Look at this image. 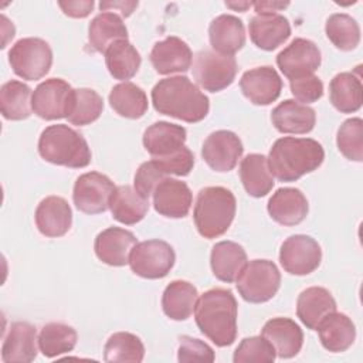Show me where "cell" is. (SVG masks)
Wrapping results in <instances>:
<instances>
[{"instance_id": "cell-1", "label": "cell", "mask_w": 363, "mask_h": 363, "mask_svg": "<svg viewBox=\"0 0 363 363\" xmlns=\"http://www.w3.org/2000/svg\"><path fill=\"white\" fill-rule=\"evenodd\" d=\"M187 132L183 126L159 121L143 133V146L152 162L166 174L187 176L194 166V156L184 145Z\"/></svg>"}, {"instance_id": "cell-2", "label": "cell", "mask_w": 363, "mask_h": 363, "mask_svg": "<svg viewBox=\"0 0 363 363\" xmlns=\"http://www.w3.org/2000/svg\"><path fill=\"white\" fill-rule=\"evenodd\" d=\"M152 104L159 113L189 123L203 121L210 109L208 98L184 75L160 79L152 89Z\"/></svg>"}, {"instance_id": "cell-3", "label": "cell", "mask_w": 363, "mask_h": 363, "mask_svg": "<svg viewBox=\"0 0 363 363\" xmlns=\"http://www.w3.org/2000/svg\"><path fill=\"white\" fill-rule=\"evenodd\" d=\"M237 301L230 289L213 288L199 296L194 319L200 332L216 346L225 347L237 337Z\"/></svg>"}, {"instance_id": "cell-4", "label": "cell", "mask_w": 363, "mask_h": 363, "mask_svg": "<svg viewBox=\"0 0 363 363\" xmlns=\"http://www.w3.org/2000/svg\"><path fill=\"white\" fill-rule=\"evenodd\" d=\"M267 159L272 176L291 183L316 170L323 163L325 150L315 139L285 136L275 140Z\"/></svg>"}, {"instance_id": "cell-5", "label": "cell", "mask_w": 363, "mask_h": 363, "mask_svg": "<svg viewBox=\"0 0 363 363\" xmlns=\"http://www.w3.org/2000/svg\"><path fill=\"white\" fill-rule=\"evenodd\" d=\"M237 201L231 190L221 186H208L199 191L193 220L199 234L207 240L223 235L231 225Z\"/></svg>"}, {"instance_id": "cell-6", "label": "cell", "mask_w": 363, "mask_h": 363, "mask_svg": "<svg viewBox=\"0 0 363 363\" xmlns=\"http://www.w3.org/2000/svg\"><path fill=\"white\" fill-rule=\"evenodd\" d=\"M40 156L52 164L82 169L91 163V149L85 138L68 125H51L38 139Z\"/></svg>"}, {"instance_id": "cell-7", "label": "cell", "mask_w": 363, "mask_h": 363, "mask_svg": "<svg viewBox=\"0 0 363 363\" xmlns=\"http://www.w3.org/2000/svg\"><path fill=\"white\" fill-rule=\"evenodd\" d=\"M235 282L244 301L250 303H264L272 299L278 292L281 272L269 259H252L247 262Z\"/></svg>"}, {"instance_id": "cell-8", "label": "cell", "mask_w": 363, "mask_h": 363, "mask_svg": "<svg viewBox=\"0 0 363 363\" xmlns=\"http://www.w3.org/2000/svg\"><path fill=\"white\" fill-rule=\"evenodd\" d=\"M9 62L13 72L20 78L37 81L48 74L52 65V51L45 40L26 37L10 48Z\"/></svg>"}, {"instance_id": "cell-9", "label": "cell", "mask_w": 363, "mask_h": 363, "mask_svg": "<svg viewBox=\"0 0 363 363\" xmlns=\"http://www.w3.org/2000/svg\"><path fill=\"white\" fill-rule=\"evenodd\" d=\"M237 61L214 50H200L193 58V77L206 91L218 92L230 86L237 75Z\"/></svg>"}, {"instance_id": "cell-10", "label": "cell", "mask_w": 363, "mask_h": 363, "mask_svg": "<svg viewBox=\"0 0 363 363\" xmlns=\"http://www.w3.org/2000/svg\"><path fill=\"white\" fill-rule=\"evenodd\" d=\"M176 254L173 247L163 240L138 242L129 255V267L133 274L146 279L166 277L173 268Z\"/></svg>"}, {"instance_id": "cell-11", "label": "cell", "mask_w": 363, "mask_h": 363, "mask_svg": "<svg viewBox=\"0 0 363 363\" xmlns=\"http://www.w3.org/2000/svg\"><path fill=\"white\" fill-rule=\"evenodd\" d=\"M115 189L113 182L108 176L99 172H88L75 180L72 200L79 211L99 214L109 208V200Z\"/></svg>"}, {"instance_id": "cell-12", "label": "cell", "mask_w": 363, "mask_h": 363, "mask_svg": "<svg viewBox=\"0 0 363 363\" xmlns=\"http://www.w3.org/2000/svg\"><path fill=\"white\" fill-rule=\"evenodd\" d=\"M320 245L309 235H291L281 245L279 262L291 275H308L320 265Z\"/></svg>"}, {"instance_id": "cell-13", "label": "cell", "mask_w": 363, "mask_h": 363, "mask_svg": "<svg viewBox=\"0 0 363 363\" xmlns=\"http://www.w3.org/2000/svg\"><path fill=\"white\" fill-rule=\"evenodd\" d=\"M72 89L74 88L61 78L43 81L33 92V112L45 121L67 118Z\"/></svg>"}, {"instance_id": "cell-14", "label": "cell", "mask_w": 363, "mask_h": 363, "mask_svg": "<svg viewBox=\"0 0 363 363\" xmlns=\"http://www.w3.org/2000/svg\"><path fill=\"white\" fill-rule=\"evenodd\" d=\"M320 50L306 38H295L277 55V65L291 81L312 75L320 67Z\"/></svg>"}, {"instance_id": "cell-15", "label": "cell", "mask_w": 363, "mask_h": 363, "mask_svg": "<svg viewBox=\"0 0 363 363\" xmlns=\"http://www.w3.org/2000/svg\"><path fill=\"white\" fill-rule=\"evenodd\" d=\"M244 152L241 139L231 130H216L210 133L201 147L204 162L216 172L233 170Z\"/></svg>"}, {"instance_id": "cell-16", "label": "cell", "mask_w": 363, "mask_h": 363, "mask_svg": "<svg viewBox=\"0 0 363 363\" xmlns=\"http://www.w3.org/2000/svg\"><path fill=\"white\" fill-rule=\"evenodd\" d=\"M244 96L254 105H269L282 91V79L275 68L264 65L248 69L240 79Z\"/></svg>"}, {"instance_id": "cell-17", "label": "cell", "mask_w": 363, "mask_h": 363, "mask_svg": "<svg viewBox=\"0 0 363 363\" xmlns=\"http://www.w3.org/2000/svg\"><path fill=\"white\" fill-rule=\"evenodd\" d=\"M155 210L167 218H183L189 214L193 194L190 187L177 179H163L153 191Z\"/></svg>"}, {"instance_id": "cell-18", "label": "cell", "mask_w": 363, "mask_h": 363, "mask_svg": "<svg viewBox=\"0 0 363 363\" xmlns=\"http://www.w3.org/2000/svg\"><path fill=\"white\" fill-rule=\"evenodd\" d=\"M150 62L160 75L186 72L193 62V52L186 41L170 35L157 41L150 51Z\"/></svg>"}, {"instance_id": "cell-19", "label": "cell", "mask_w": 363, "mask_h": 363, "mask_svg": "<svg viewBox=\"0 0 363 363\" xmlns=\"http://www.w3.org/2000/svg\"><path fill=\"white\" fill-rule=\"evenodd\" d=\"M138 244L133 233L121 227H109L101 231L94 242V250L99 261L111 267L129 264L132 248Z\"/></svg>"}, {"instance_id": "cell-20", "label": "cell", "mask_w": 363, "mask_h": 363, "mask_svg": "<svg viewBox=\"0 0 363 363\" xmlns=\"http://www.w3.org/2000/svg\"><path fill=\"white\" fill-rule=\"evenodd\" d=\"M35 225L38 231L51 238L65 235L72 224V210L68 201L60 196H48L35 208Z\"/></svg>"}, {"instance_id": "cell-21", "label": "cell", "mask_w": 363, "mask_h": 363, "mask_svg": "<svg viewBox=\"0 0 363 363\" xmlns=\"http://www.w3.org/2000/svg\"><path fill=\"white\" fill-rule=\"evenodd\" d=\"M261 336L269 342L275 354L281 359L296 356L303 345V332L299 325L289 318H272L265 322Z\"/></svg>"}, {"instance_id": "cell-22", "label": "cell", "mask_w": 363, "mask_h": 363, "mask_svg": "<svg viewBox=\"0 0 363 363\" xmlns=\"http://www.w3.org/2000/svg\"><path fill=\"white\" fill-rule=\"evenodd\" d=\"M269 217L281 225H296L305 220L309 211L308 200L299 189L281 187L268 201Z\"/></svg>"}, {"instance_id": "cell-23", "label": "cell", "mask_w": 363, "mask_h": 363, "mask_svg": "<svg viewBox=\"0 0 363 363\" xmlns=\"http://www.w3.org/2000/svg\"><path fill=\"white\" fill-rule=\"evenodd\" d=\"M37 330L28 322L11 323L3 346L1 360L4 363H30L37 357Z\"/></svg>"}, {"instance_id": "cell-24", "label": "cell", "mask_w": 363, "mask_h": 363, "mask_svg": "<svg viewBox=\"0 0 363 363\" xmlns=\"http://www.w3.org/2000/svg\"><path fill=\"white\" fill-rule=\"evenodd\" d=\"M251 41L261 50L272 51L291 35V24L282 14H257L250 20Z\"/></svg>"}, {"instance_id": "cell-25", "label": "cell", "mask_w": 363, "mask_h": 363, "mask_svg": "<svg viewBox=\"0 0 363 363\" xmlns=\"http://www.w3.org/2000/svg\"><path fill=\"white\" fill-rule=\"evenodd\" d=\"M271 121L281 133H309L316 123L315 109L295 99H285L271 112Z\"/></svg>"}, {"instance_id": "cell-26", "label": "cell", "mask_w": 363, "mask_h": 363, "mask_svg": "<svg viewBox=\"0 0 363 363\" xmlns=\"http://www.w3.org/2000/svg\"><path fill=\"white\" fill-rule=\"evenodd\" d=\"M208 40L211 50L233 55L245 44L244 23L233 14L217 16L208 27Z\"/></svg>"}, {"instance_id": "cell-27", "label": "cell", "mask_w": 363, "mask_h": 363, "mask_svg": "<svg viewBox=\"0 0 363 363\" xmlns=\"http://www.w3.org/2000/svg\"><path fill=\"white\" fill-rule=\"evenodd\" d=\"M336 311V301L323 286H309L303 289L296 301V315L301 322L316 330L320 320Z\"/></svg>"}, {"instance_id": "cell-28", "label": "cell", "mask_w": 363, "mask_h": 363, "mask_svg": "<svg viewBox=\"0 0 363 363\" xmlns=\"http://www.w3.org/2000/svg\"><path fill=\"white\" fill-rule=\"evenodd\" d=\"M247 262L245 250L234 241H220L211 248V271L214 277L223 282H235Z\"/></svg>"}, {"instance_id": "cell-29", "label": "cell", "mask_w": 363, "mask_h": 363, "mask_svg": "<svg viewBox=\"0 0 363 363\" xmlns=\"http://www.w3.org/2000/svg\"><path fill=\"white\" fill-rule=\"evenodd\" d=\"M322 346L332 352L340 353L347 350L356 337V328L352 319L340 312H332L325 316L316 328Z\"/></svg>"}, {"instance_id": "cell-30", "label": "cell", "mask_w": 363, "mask_h": 363, "mask_svg": "<svg viewBox=\"0 0 363 363\" xmlns=\"http://www.w3.org/2000/svg\"><path fill=\"white\" fill-rule=\"evenodd\" d=\"M199 299L197 288L189 281H172L163 291L162 309L173 320H186L194 312Z\"/></svg>"}, {"instance_id": "cell-31", "label": "cell", "mask_w": 363, "mask_h": 363, "mask_svg": "<svg viewBox=\"0 0 363 363\" xmlns=\"http://www.w3.org/2000/svg\"><path fill=\"white\" fill-rule=\"evenodd\" d=\"M109 208L112 217L126 225L142 221L149 210V199L140 196L132 186H119L111 196Z\"/></svg>"}, {"instance_id": "cell-32", "label": "cell", "mask_w": 363, "mask_h": 363, "mask_svg": "<svg viewBox=\"0 0 363 363\" xmlns=\"http://www.w3.org/2000/svg\"><path fill=\"white\" fill-rule=\"evenodd\" d=\"M240 179L245 191L252 197H264L274 187L268 159L259 153L247 155L240 164Z\"/></svg>"}, {"instance_id": "cell-33", "label": "cell", "mask_w": 363, "mask_h": 363, "mask_svg": "<svg viewBox=\"0 0 363 363\" xmlns=\"http://www.w3.org/2000/svg\"><path fill=\"white\" fill-rule=\"evenodd\" d=\"M119 40H128V28L121 16L112 11H102L91 20L88 41L95 51L105 54L106 48Z\"/></svg>"}, {"instance_id": "cell-34", "label": "cell", "mask_w": 363, "mask_h": 363, "mask_svg": "<svg viewBox=\"0 0 363 363\" xmlns=\"http://www.w3.org/2000/svg\"><path fill=\"white\" fill-rule=\"evenodd\" d=\"M329 99L342 113L360 109L363 102V86L360 77L354 72L336 74L329 84Z\"/></svg>"}, {"instance_id": "cell-35", "label": "cell", "mask_w": 363, "mask_h": 363, "mask_svg": "<svg viewBox=\"0 0 363 363\" xmlns=\"http://www.w3.org/2000/svg\"><path fill=\"white\" fill-rule=\"evenodd\" d=\"M31 88L21 81H7L0 88V112L4 119L23 121L33 112Z\"/></svg>"}, {"instance_id": "cell-36", "label": "cell", "mask_w": 363, "mask_h": 363, "mask_svg": "<svg viewBox=\"0 0 363 363\" xmlns=\"http://www.w3.org/2000/svg\"><path fill=\"white\" fill-rule=\"evenodd\" d=\"M111 108L122 118L139 119L147 111V96L145 91L133 82L125 81L115 85L109 92Z\"/></svg>"}, {"instance_id": "cell-37", "label": "cell", "mask_w": 363, "mask_h": 363, "mask_svg": "<svg viewBox=\"0 0 363 363\" xmlns=\"http://www.w3.org/2000/svg\"><path fill=\"white\" fill-rule=\"evenodd\" d=\"M140 62L139 51L128 40L115 41L105 51V64L109 74L123 82L136 75Z\"/></svg>"}, {"instance_id": "cell-38", "label": "cell", "mask_w": 363, "mask_h": 363, "mask_svg": "<svg viewBox=\"0 0 363 363\" xmlns=\"http://www.w3.org/2000/svg\"><path fill=\"white\" fill-rule=\"evenodd\" d=\"M104 111L102 96L89 88L72 89L67 119L77 126H85L95 122Z\"/></svg>"}, {"instance_id": "cell-39", "label": "cell", "mask_w": 363, "mask_h": 363, "mask_svg": "<svg viewBox=\"0 0 363 363\" xmlns=\"http://www.w3.org/2000/svg\"><path fill=\"white\" fill-rule=\"evenodd\" d=\"M78 335L72 326L51 322L43 326L38 335V349L45 357H57L74 350Z\"/></svg>"}, {"instance_id": "cell-40", "label": "cell", "mask_w": 363, "mask_h": 363, "mask_svg": "<svg viewBox=\"0 0 363 363\" xmlns=\"http://www.w3.org/2000/svg\"><path fill=\"white\" fill-rule=\"evenodd\" d=\"M329 41L342 51H352L360 43V27L357 21L346 13L332 14L325 24Z\"/></svg>"}, {"instance_id": "cell-41", "label": "cell", "mask_w": 363, "mask_h": 363, "mask_svg": "<svg viewBox=\"0 0 363 363\" xmlns=\"http://www.w3.org/2000/svg\"><path fill=\"white\" fill-rule=\"evenodd\" d=\"M145 346L142 340L129 332H116L111 335L104 347V360L113 362H142Z\"/></svg>"}, {"instance_id": "cell-42", "label": "cell", "mask_w": 363, "mask_h": 363, "mask_svg": "<svg viewBox=\"0 0 363 363\" xmlns=\"http://www.w3.org/2000/svg\"><path fill=\"white\" fill-rule=\"evenodd\" d=\"M339 152L349 160H363V121L360 118L346 119L336 135Z\"/></svg>"}, {"instance_id": "cell-43", "label": "cell", "mask_w": 363, "mask_h": 363, "mask_svg": "<svg viewBox=\"0 0 363 363\" xmlns=\"http://www.w3.org/2000/svg\"><path fill=\"white\" fill-rule=\"evenodd\" d=\"M275 350L269 345L267 339L262 336H251L244 337L238 347L234 352L233 362L234 363H247V362H257V363H271L275 360Z\"/></svg>"}, {"instance_id": "cell-44", "label": "cell", "mask_w": 363, "mask_h": 363, "mask_svg": "<svg viewBox=\"0 0 363 363\" xmlns=\"http://www.w3.org/2000/svg\"><path fill=\"white\" fill-rule=\"evenodd\" d=\"M216 356L213 349L200 339L191 336H180L179 337V349H177V360L180 363L186 362H214Z\"/></svg>"}, {"instance_id": "cell-45", "label": "cell", "mask_w": 363, "mask_h": 363, "mask_svg": "<svg viewBox=\"0 0 363 363\" xmlns=\"http://www.w3.org/2000/svg\"><path fill=\"white\" fill-rule=\"evenodd\" d=\"M289 86L295 99L303 105L316 102L323 96V84L315 74L291 79Z\"/></svg>"}, {"instance_id": "cell-46", "label": "cell", "mask_w": 363, "mask_h": 363, "mask_svg": "<svg viewBox=\"0 0 363 363\" xmlns=\"http://www.w3.org/2000/svg\"><path fill=\"white\" fill-rule=\"evenodd\" d=\"M166 177L167 174L163 173L152 160L145 162L136 170L135 189L140 196L149 199L153 194L156 186Z\"/></svg>"}, {"instance_id": "cell-47", "label": "cell", "mask_w": 363, "mask_h": 363, "mask_svg": "<svg viewBox=\"0 0 363 363\" xmlns=\"http://www.w3.org/2000/svg\"><path fill=\"white\" fill-rule=\"evenodd\" d=\"M60 9L62 13L72 18H84L89 16L94 9L92 0H78V1H58Z\"/></svg>"}, {"instance_id": "cell-48", "label": "cell", "mask_w": 363, "mask_h": 363, "mask_svg": "<svg viewBox=\"0 0 363 363\" xmlns=\"http://www.w3.org/2000/svg\"><path fill=\"white\" fill-rule=\"evenodd\" d=\"M138 7V1H101L99 9L102 11H111V10H121V14L125 17H129L135 9Z\"/></svg>"}, {"instance_id": "cell-49", "label": "cell", "mask_w": 363, "mask_h": 363, "mask_svg": "<svg viewBox=\"0 0 363 363\" xmlns=\"http://www.w3.org/2000/svg\"><path fill=\"white\" fill-rule=\"evenodd\" d=\"M257 14H272L275 11H279L289 6L288 1H255L252 3Z\"/></svg>"}, {"instance_id": "cell-50", "label": "cell", "mask_w": 363, "mask_h": 363, "mask_svg": "<svg viewBox=\"0 0 363 363\" xmlns=\"http://www.w3.org/2000/svg\"><path fill=\"white\" fill-rule=\"evenodd\" d=\"M225 6L228 7V9H233V10H238V11H247V9H250L251 6H252V3H250V1H235V3H233V1H225Z\"/></svg>"}]
</instances>
